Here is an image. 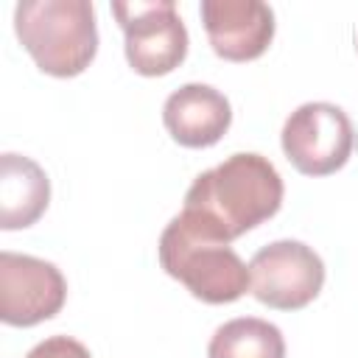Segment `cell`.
<instances>
[{
    "mask_svg": "<svg viewBox=\"0 0 358 358\" xmlns=\"http://www.w3.org/2000/svg\"><path fill=\"white\" fill-rule=\"evenodd\" d=\"M282 193V176L268 157L238 151L193 179L185 193L182 213H187L215 238L232 243L277 215Z\"/></svg>",
    "mask_w": 358,
    "mask_h": 358,
    "instance_id": "6da1fadb",
    "label": "cell"
},
{
    "mask_svg": "<svg viewBox=\"0 0 358 358\" xmlns=\"http://www.w3.org/2000/svg\"><path fill=\"white\" fill-rule=\"evenodd\" d=\"M157 255L165 274L179 280L196 299L207 305H227L249 291V266L241 260V255L187 213L168 221L159 235Z\"/></svg>",
    "mask_w": 358,
    "mask_h": 358,
    "instance_id": "7a4b0ae2",
    "label": "cell"
},
{
    "mask_svg": "<svg viewBox=\"0 0 358 358\" xmlns=\"http://www.w3.org/2000/svg\"><path fill=\"white\" fill-rule=\"evenodd\" d=\"M14 34L34 64L53 78L81 76L98 53L90 0H25L14 6Z\"/></svg>",
    "mask_w": 358,
    "mask_h": 358,
    "instance_id": "3957f363",
    "label": "cell"
},
{
    "mask_svg": "<svg viewBox=\"0 0 358 358\" xmlns=\"http://www.w3.org/2000/svg\"><path fill=\"white\" fill-rule=\"evenodd\" d=\"M112 14L123 28V50L134 73L157 78L185 62L190 36L173 0L112 3Z\"/></svg>",
    "mask_w": 358,
    "mask_h": 358,
    "instance_id": "277c9868",
    "label": "cell"
},
{
    "mask_svg": "<svg viewBox=\"0 0 358 358\" xmlns=\"http://www.w3.org/2000/svg\"><path fill=\"white\" fill-rule=\"evenodd\" d=\"M288 162L305 176H327L347 165L355 148V129L347 112L327 101L296 106L280 131Z\"/></svg>",
    "mask_w": 358,
    "mask_h": 358,
    "instance_id": "5b68a950",
    "label": "cell"
},
{
    "mask_svg": "<svg viewBox=\"0 0 358 358\" xmlns=\"http://www.w3.org/2000/svg\"><path fill=\"white\" fill-rule=\"evenodd\" d=\"M249 291L274 310H302L324 285L322 257L302 241H274L249 260Z\"/></svg>",
    "mask_w": 358,
    "mask_h": 358,
    "instance_id": "8992f818",
    "label": "cell"
},
{
    "mask_svg": "<svg viewBox=\"0 0 358 358\" xmlns=\"http://www.w3.org/2000/svg\"><path fill=\"white\" fill-rule=\"evenodd\" d=\"M67 299L64 274L42 257L0 252V319L11 327H34L53 319Z\"/></svg>",
    "mask_w": 358,
    "mask_h": 358,
    "instance_id": "52a82bcc",
    "label": "cell"
},
{
    "mask_svg": "<svg viewBox=\"0 0 358 358\" xmlns=\"http://www.w3.org/2000/svg\"><path fill=\"white\" fill-rule=\"evenodd\" d=\"M199 14L215 56L227 62H252L274 39V11L260 0H201Z\"/></svg>",
    "mask_w": 358,
    "mask_h": 358,
    "instance_id": "ba28073f",
    "label": "cell"
},
{
    "mask_svg": "<svg viewBox=\"0 0 358 358\" xmlns=\"http://www.w3.org/2000/svg\"><path fill=\"white\" fill-rule=\"evenodd\" d=\"M162 123L179 145L210 148L229 131L232 106L221 90L190 81L165 98Z\"/></svg>",
    "mask_w": 358,
    "mask_h": 358,
    "instance_id": "9c48e42d",
    "label": "cell"
},
{
    "mask_svg": "<svg viewBox=\"0 0 358 358\" xmlns=\"http://www.w3.org/2000/svg\"><path fill=\"white\" fill-rule=\"evenodd\" d=\"M50 204V179L45 168L25 157L0 154V229H25L36 224Z\"/></svg>",
    "mask_w": 358,
    "mask_h": 358,
    "instance_id": "30bf717a",
    "label": "cell"
},
{
    "mask_svg": "<svg viewBox=\"0 0 358 358\" xmlns=\"http://www.w3.org/2000/svg\"><path fill=\"white\" fill-rule=\"evenodd\" d=\"M207 358H285L282 330L257 316H241L224 322L210 344Z\"/></svg>",
    "mask_w": 358,
    "mask_h": 358,
    "instance_id": "8fae6325",
    "label": "cell"
},
{
    "mask_svg": "<svg viewBox=\"0 0 358 358\" xmlns=\"http://www.w3.org/2000/svg\"><path fill=\"white\" fill-rule=\"evenodd\" d=\"M25 358H92L90 350L73 336H50L28 350Z\"/></svg>",
    "mask_w": 358,
    "mask_h": 358,
    "instance_id": "7c38bea8",
    "label": "cell"
}]
</instances>
